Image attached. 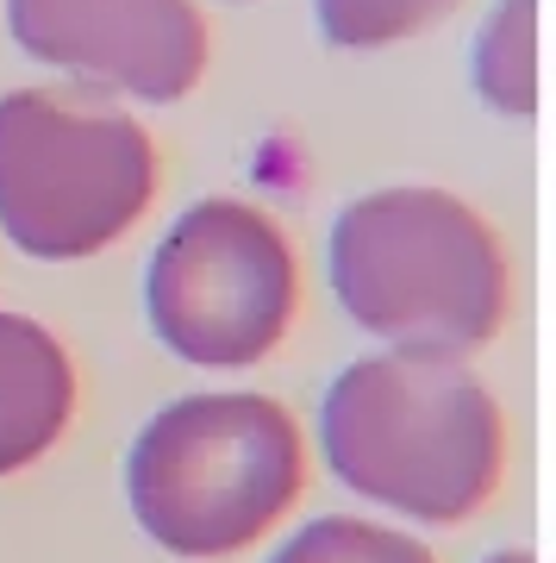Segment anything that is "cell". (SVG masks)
<instances>
[{
	"label": "cell",
	"mask_w": 556,
	"mask_h": 563,
	"mask_svg": "<svg viewBox=\"0 0 556 563\" xmlns=\"http://www.w3.org/2000/svg\"><path fill=\"white\" fill-rule=\"evenodd\" d=\"M332 295L394 351H481L507 325L513 269L451 188H376L332 225Z\"/></svg>",
	"instance_id": "2"
},
{
	"label": "cell",
	"mask_w": 556,
	"mask_h": 563,
	"mask_svg": "<svg viewBox=\"0 0 556 563\" xmlns=\"http://www.w3.org/2000/svg\"><path fill=\"white\" fill-rule=\"evenodd\" d=\"M76 363L25 313H0V476L38 463L69 432Z\"/></svg>",
	"instance_id": "7"
},
{
	"label": "cell",
	"mask_w": 556,
	"mask_h": 563,
	"mask_svg": "<svg viewBox=\"0 0 556 563\" xmlns=\"http://www.w3.org/2000/svg\"><path fill=\"white\" fill-rule=\"evenodd\" d=\"M307 488L300 420L269 395H181L125 451L132 514L176 558L257 544Z\"/></svg>",
	"instance_id": "3"
},
{
	"label": "cell",
	"mask_w": 556,
	"mask_h": 563,
	"mask_svg": "<svg viewBox=\"0 0 556 563\" xmlns=\"http://www.w3.org/2000/svg\"><path fill=\"white\" fill-rule=\"evenodd\" d=\"M481 563H532V551H494V558H481Z\"/></svg>",
	"instance_id": "11"
},
{
	"label": "cell",
	"mask_w": 556,
	"mask_h": 563,
	"mask_svg": "<svg viewBox=\"0 0 556 563\" xmlns=\"http://www.w3.org/2000/svg\"><path fill=\"white\" fill-rule=\"evenodd\" d=\"M157 201V144L81 88L0 95V232L25 257L76 263L125 239Z\"/></svg>",
	"instance_id": "4"
},
{
	"label": "cell",
	"mask_w": 556,
	"mask_h": 563,
	"mask_svg": "<svg viewBox=\"0 0 556 563\" xmlns=\"http://www.w3.org/2000/svg\"><path fill=\"white\" fill-rule=\"evenodd\" d=\"M269 563H437V558L419 539L394 532V526L351 520V514H325V520L300 526Z\"/></svg>",
	"instance_id": "9"
},
{
	"label": "cell",
	"mask_w": 556,
	"mask_h": 563,
	"mask_svg": "<svg viewBox=\"0 0 556 563\" xmlns=\"http://www.w3.org/2000/svg\"><path fill=\"white\" fill-rule=\"evenodd\" d=\"M25 57L132 101H181L207 76V20L194 0H7Z\"/></svg>",
	"instance_id": "6"
},
{
	"label": "cell",
	"mask_w": 556,
	"mask_h": 563,
	"mask_svg": "<svg viewBox=\"0 0 556 563\" xmlns=\"http://www.w3.org/2000/svg\"><path fill=\"white\" fill-rule=\"evenodd\" d=\"M300 307V269L281 225L244 201H194L144 269V313L181 363L251 369Z\"/></svg>",
	"instance_id": "5"
},
{
	"label": "cell",
	"mask_w": 556,
	"mask_h": 563,
	"mask_svg": "<svg viewBox=\"0 0 556 563\" xmlns=\"http://www.w3.org/2000/svg\"><path fill=\"white\" fill-rule=\"evenodd\" d=\"M476 95L507 120L537 113V0H494L469 51Z\"/></svg>",
	"instance_id": "8"
},
{
	"label": "cell",
	"mask_w": 556,
	"mask_h": 563,
	"mask_svg": "<svg viewBox=\"0 0 556 563\" xmlns=\"http://www.w3.org/2000/svg\"><path fill=\"white\" fill-rule=\"evenodd\" d=\"M313 13L332 51H381L432 32L444 13H457V0H313Z\"/></svg>",
	"instance_id": "10"
},
{
	"label": "cell",
	"mask_w": 556,
	"mask_h": 563,
	"mask_svg": "<svg viewBox=\"0 0 556 563\" xmlns=\"http://www.w3.org/2000/svg\"><path fill=\"white\" fill-rule=\"evenodd\" d=\"M319 451L351 495L407 520L457 526L507 470L500 401L451 351H381L338 369L319 401Z\"/></svg>",
	"instance_id": "1"
}]
</instances>
